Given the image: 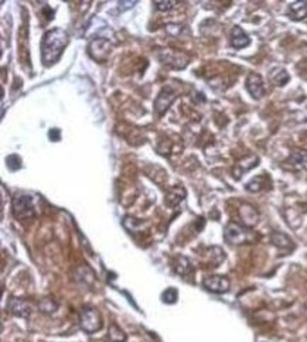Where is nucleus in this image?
Instances as JSON below:
<instances>
[{
  "label": "nucleus",
  "instance_id": "f257e3e1",
  "mask_svg": "<svg viewBox=\"0 0 307 342\" xmlns=\"http://www.w3.org/2000/svg\"><path fill=\"white\" fill-rule=\"evenodd\" d=\"M68 44V33L60 27L48 30L41 40V60L50 67L61 58L64 48Z\"/></svg>",
  "mask_w": 307,
  "mask_h": 342
},
{
  "label": "nucleus",
  "instance_id": "f03ea898",
  "mask_svg": "<svg viewBox=\"0 0 307 342\" xmlns=\"http://www.w3.org/2000/svg\"><path fill=\"white\" fill-rule=\"evenodd\" d=\"M255 237H256V235L251 229L248 227H244V225H239L237 222H229L224 229V239L231 245L251 243V242H254Z\"/></svg>",
  "mask_w": 307,
  "mask_h": 342
},
{
  "label": "nucleus",
  "instance_id": "7ed1b4c3",
  "mask_svg": "<svg viewBox=\"0 0 307 342\" xmlns=\"http://www.w3.org/2000/svg\"><path fill=\"white\" fill-rule=\"evenodd\" d=\"M13 215L16 220H28L33 218L35 214V205L34 198L28 194H16L13 197Z\"/></svg>",
  "mask_w": 307,
  "mask_h": 342
},
{
  "label": "nucleus",
  "instance_id": "20e7f679",
  "mask_svg": "<svg viewBox=\"0 0 307 342\" xmlns=\"http://www.w3.org/2000/svg\"><path fill=\"white\" fill-rule=\"evenodd\" d=\"M79 327L84 333L94 334L102 328V317L95 308L84 307L79 311Z\"/></svg>",
  "mask_w": 307,
  "mask_h": 342
},
{
  "label": "nucleus",
  "instance_id": "39448f33",
  "mask_svg": "<svg viewBox=\"0 0 307 342\" xmlns=\"http://www.w3.org/2000/svg\"><path fill=\"white\" fill-rule=\"evenodd\" d=\"M111 48L112 45L109 43V40H106L104 37H98L95 40H92L89 45H88V54L95 60V61H106V58L111 54Z\"/></svg>",
  "mask_w": 307,
  "mask_h": 342
},
{
  "label": "nucleus",
  "instance_id": "423d86ee",
  "mask_svg": "<svg viewBox=\"0 0 307 342\" xmlns=\"http://www.w3.org/2000/svg\"><path fill=\"white\" fill-rule=\"evenodd\" d=\"M177 98V92L171 87H164V88L160 91V94L156 98L154 101V111L158 116L166 112L167 109L170 108V105L173 104Z\"/></svg>",
  "mask_w": 307,
  "mask_h": 342
},
{
  "label": "nucleus",
  "instance_id": "0eeeda50",
  "mask_svg": "<svg viewBox=\"0 0 307 342\" xmlns=\"http://www.w3.org/2000/svg\"><path fill=\"white\" fill-rule=\"evenodd\" d=\"M202 286L205 289L211 291V293H215V294H224L229 290V280L225 277V276H219V274H215V276H208L202 280Z\"/></svg>",
  "mask_w": 307,
  "mask_h": 342
},
{
  "label": "nucleus",
  "instance_id": "6e6552de",
  "mask_svg": "<svg viewBox=\"0 0 307 342\" xmlns=\"http://www.w3.org/2000/svg\"><path fill=\"white\" fill-rule=\"evenodd\" d=\"M7 310H9L10 314L20 317V318H28L31 316V304L23 298H10L9 303H7Z\"/></svg>",
  "mask_w": 307,
  "mask_h": 342
},
{
  "label": "nucleus",
  "instance_id": "1a4fd4ad",
  "mask_svg": "<svg viewBox=\"0 0 307 342\" xmlns=\"http://www.w3.org/2000/svg\"><path fill=\"white\" fill-rule=\"evenodd\" d=\"M246 89L254 99H261L265 95V85H263L262 77L256 72H251L246 78Z\"/></svg>",
  "mask_w": 307,
  "mask_h": 342
},
{
  "label": "nucleus",
  "instance_id": "9d476101",
  "mask_svg": "<svg viewBox=\"0 0 307 342\" xmlns=\"http://www.w3.org/2000/svg\"><path fill=\"white\" fill-rule=\"evenodd\" d=\"M239 217H241L242 222L245 224V227H248V228L256 225V224H258V220H259L258 211L255 210L252 205H248V204L241 205V208H239Z\"/></svg>",
  "mask_w": 307,
  "mask_h": 342
},
{
  "label": "nucleus",
  "instance_id": "9b49d317",
  "mask_svg": "<svg viewBox=\"0 0 307 342\" xmlns=\"http://www.w3.org/2000/svg\"><path fill=\"white\" fill-rule=\"evenodd\" d=\"M249 43H251L249 35L246 34L241 27L237 26L232 28V33H231V45L234 48H237V50L245 48V47L249 45Z\"/></svg>",
  "mask_w": 307,
  "mask_h": 342
},
{
  "label": "nucleus",
  "instance_id": "f8f14e48",
  "mask_svg": "<svg viewBox=\"0 0 307 342\" xmlns=\"http://www.w3.org/2000/svg\"><path fill=\"white\" fill-rule=\"evenodd\" d=\"M288 16L295 21L303 20L307 17V1L300 0V1H292L288 9Z\"/></svg>",
  "mask_w": 307,
  "mask_h": 342
},
{
  "label": "nucleus",
  "instance_id": "ddd939ff",
  "mask_svg": "<svg viewBox=\"0 0 307 342\" xmlns=\"http://www.w3.org/2000/svg\"><path fill=\"white\" fill-rule=\"evenodd\" d=\"M185 198V190L183 187H174L170 188L166 194V204L168 207H175Z\"/></svg>",
  "mask_w": 307,
  "mask_h": 342
},
{
  "label": "nucleus",
  "instance_id": "4468645a",
  "mask_svg": "<svg viewBox=\"0 0 307 342\" xmlns=\"http://www.w3.org/2000/svg\"><path fill=\"white\" fill-rule=\"evenodd\" d=\"M269 79L272 81L276 87H283V85H286V84L289 82L290 77L289 74H288V71L285 70V68L276 67V68H273V70L269 72Z\"/></svg>",
  "mask_w": 307,
  "mask_h": 342
},
{
  "label": "nucleus",
  "instance_id": "2eb2a0df",
  "mask_svg": "<svg viewBox=\"0 0 307 342\" xmlns=\"http://www.w3.org/2000/svg\"><path fill=\"white\" fill-rule=\"evenodd\" d=\"M271 242H272V245L279 247L282 250H288V249L293 247L292 239L286 233H282V232H272L271 233Z\"/></svg>",
  "mask_w": 307,
  "mask_h": 342
},
{
  "label": "nucleus",
  "instance_id": "dca6fc26",
  "mask_svg": "<svg viewBox=\"0 0 307 342\" xmlns=\"http://www.w3.org/2000/svg\"><path fill=\"white\" fill-rule=\"evenodd\" d=\"M174 272L180 276H183V277H187V276L193 274V264L184 256H178L175 260Z\"/></svg>",
  "mask_w": 307,
  "mask_h": 342
},
{
  "label": "nucleus",
  "instance_id": "f3484780",
  "mask_svg": "<svg viewBox=\"0 0 307 342\" xmlns=\"http://www.w3.org/2000/svg\"><path fill=\"white\" fill-rule=\"evenodd\" d=\"M82 269V272L81 270H77V280L78 281H82L84 284H87V286H89L92 281L95 280V273L92 272V269L91 267H88V266H82L81 267Z\"/></svg>",
  "mask_w": 307,
  "mask_h": 342
},
{
  "label": "nucleus",
  "instance_id": "a211bd4d",
  "mask_svg": "<svg viewBox=\"0 0 307 342\" xmlns=\"http://www.w3.org/2000/svg\"><path fill=\"white\" fill-rule=\"evenodd\" d=\"M108 338H109V342H125L128 337H126V334L123 333V330H121L118 325L112 324L109 327Z\"/></svg>",
  "mask_w": 307,
  "mask_h": 342
},
{
  "label": "nucleus",
  "instance_id": "6ab92c4d",
  "mask_svg": "<svg viewBox=\"0 0 307 342\" xmlns=\"http://www.w3.org/2000/svg\"><path fill=\"white\" fill-rule=\"evenodd\" d=\"M289 161H292L293 164H299L303 166L307 163V150H296L290 154Z\"/></svg>",
  "mask_w": 307,
  "mask_h": 342
},
{
  "label": "nucleus",
  "instance_id": "aec40b11",
  "mask_svg": "<svg viewBox=\"0 0 307 342\" xmlns=\"http://www.w3.org/2000/svg\"><path fill=\"white\" fill-rule=\"evenodd\" d=\"M38 307H40V311L47 313V314H51V313H54L58 308V304L54 301L53 298H43Z\"/></svg>",
  "mask_w": 307,
  "mask_h": 342
},
{
  "label": "nucleus",
  "instance_id": "412c9836",
  "mask_svg": "<svg viewBox=\"0 0 307 342\" xmlns=\"http://www.w3.org/2000/svg\"><path fill=\"white\" fill-rule=\"evenodd\" d=\"M177 298H178V291L174 287H168L161 294V300L166 304H174L175 301H177Z\"/></svg>",
  "mask_w": 307,
  "mask_h": 342
},
{
  "label": "nucleus",
  "instance_id": "4be33fe9",
  "mask_svg": "<svg viewBox=\"0 0 307 342\" xmlns=\"http://www.w3.org/2000/svg\"><path fill=\"white\" fill-rule=\"evenodd\" d=\"M6 164L10 171H17L21 168V158L18 157L17 154H10L9 157L6 158Z\"/></svg>",
  "mask_w": 307,
  "mask_h": 342
},
{
  "label": "nucleus",
  "instance_id": "5701e85b",
  "mask_svg": "<svg viewBox=\"0 0 307 342\" xmlns=\"http://www.w3.org/2000/svg\"><path fill=\"white\" fill-rule=\"evenodd\" d=\"M210 253H211V257H212V260H214V263L218 264V263H221L224 259H225L224 250H222L221 247H218V246H214V247H211Z\"/></svg>",
  "mask_w": 307,
  "mask_h": 342
},
{
  "label": "nucleus",
  "instance_id": "b1692460",
  "mask_svg": "<svg viewBox=\"0 0 307 342\" xmlns=\"http://www.w3.org/2000/svg\"><path fill=\"white\" fill-rule=\"evenodd\" d=\"M154 4H156V9L160 10V11H170L171 9H174L177 1H173V0H167V1L157 0V1H154Z\"/></svg>",
  "mask_w": 307,
  "mask_h": 342
},
{
  "label": "nucleus",
  "instance_id": "393cba45",
  "mask_svg": "<svg viewBox=\"0 0 307 342\" xmlns=\"http://www.w3.org/2000/svg\"><path fill=\"white\" fill-rule=\"evenodd\" d=\"M246 190L251 191V193H258L259 190H262V177H256L251 183H248Z\"/></svg>",
  "mask_w": 307,
  "mask_h": 342
},
{
  "label": "nucleus",
  "instance_id": "a878e982",
  "mask_svg": "<svg viewBox=\"0 0 307 342\" xmlns=\"http://www.w3.org/2000/svg\"><path fill=\"white\" fill-rule=\"evenodd\" d=\"M166 31L168 33V34L171 35H180L183 31H184V27L180 26V24H173V23H170V24H167L166 26Z\"/></svg>",
  "mask_w": 307,
  "mask_h": 342
},
{
  "label": "nucleus",
  "instance_id": "bb28decb",
  "mask_svg": "<svg viewBox=\"0 0 307 342\" xmlns=\"http://www.w3.org/2000/svg\"><path fill=\"white\" fill-rule=\"evenodd\" d=\"M48 136H50V139L53 141H58L60 137H61V132H60V129H51L48 132Z\"/></svg>",
  "mask_w": 307,
  "mask_h": 342
},
{
  "label": "nucleus",
  "instance_id": "cd10ccee",
  "mask_svg": "<svg viewBox=\"0 0 307 342\" xmlns=\"http://www.w3.org/2000/svg\"><path fill=\"white\" fill-rule=\"evenodd\" d=\"M122 4H125V6H122V7H119V10L129 9V7H133V6L136 4V1H122Z\"/></svg>",
  "mask_w": 307,
  "mask_h": 342
}]
</instances>
